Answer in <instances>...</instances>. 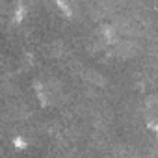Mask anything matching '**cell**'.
<instances>
[{"instance_id": "1", "label": "cell", "mask_w": 158, "mask_h": 158, "mask_svg": "<svg viewBox=\"0 0 158 158\" xmlns=\"http://www.w3.org/2000/svg\"><path fill=\"white\" fill-rule=\"evenodd\" d=\"M39 91V95L47 101V102H56L58 101V97L61 95V89H60V84L56 82V80H45V82H41V89H37Z\"/></svg>"}, {"instance_id": "2", "label": "cell", "mask_w": 158, "mask_h": 158, "mask_svg": "<svg viewBox=\"0 0 158 158\" xmlns=\"http://www.w3.org/2000/svg\"><path fill=\"white\" fill-rule=\"evenodd\" d=\"M143 115H145L147 125L154 130V127H156V97L154 95H151L145 101V104H143Z\"/></svg>"}]
</instances>
